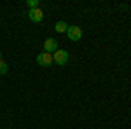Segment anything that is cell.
Segmentation results:
<instances>
[{"mask_svg":"<svg viewBox=\"0 0 131 129\" xmlns=\"http://www.w3.org/2000/svg\"><path fill=\"white\" fill-rule=\"evenodd\" d=\"M68 58H70V54H68V51H65V49H58L52 54V61H56V65H67Z\"/></svg>","mask_w":131,"mask_h":129,"instance_id":"cell-1","label":"cell"},{"mask_svg":"<svg viewBox=\"0 0 131 129\" xmlns=\"http://www.w3.org/2000/svg\"><path fill=\"white\" fill-rule=\"evenodd\" d=\"M67 35H68V39H70L72 42H79V40L82 39V28L81 26H68Z\"/></svg>","mask_w":131,"mask_h":129,"instance_id":"cell-2","label":"cell"},{"mask_svg":"<svg viewBox=\"0 0 131 129\" xmlns=\"http://www.w3.org/2000/svg\"><path fill=\"white\" fill-rule=\"evenodd\" d=\"M37 63L40 65V66H51L52 65V54H49V52H40L39 56H37Z\"/></svg>","mask_w":131,"mask_h":129,"instance_id":"cell-3","label":"cell"},{"mask_svg":"<svg viewBox=\"0 0 131 129\" xmlns=\"http://www.w3.org/2000/svg\"><path fill=\"white\" fill-rule=\"evenodd\" d=\"M58 51V42L54 39H47L44 42V52H49V54H54Z\"/></svg>","mask_w":131,"mask_h":129,"instance_id":"cell-4","label":"cell"},{"mask_svg":"<svg viewBox=\"0 0 131 129\" xmlns=\"http://www.w3.org/2000/svg\"><path fill=\"white\" fill-rule=\"evenodd\" d=\"M28 18L33 23H40L44 19V12H42V9H31V10H28Z\"/></svg>","mask_w":131,"mask_h":129,"instance_id":"cell-5","label":"cell"},{"mask_svg":"<svg viewBox=\"0 0 131 129\" xmlns=\"http://www.w3.org/2000/svg\"><path fill=\"white\" fill-rule=\"evenodd\" d=\"M54 28H56V31H58V33H67V30H68V25H67L65 21H58Z\"/></svg>","mask_w":131,"mask_h":129,"instance_id":"cell-6","label":"cell"},{"mask_svg":"<svg viewBox=\"0 0 131 129\" xmlns=\"http://www.w3.org/2000/svg\"><path fill=\"white\" fill-rule=\"evenodd\" d=\"M7 72H9V65L4 60H0V75H5Z\"/></svg>","mask_w":131,"mask_h":129,"instance_id":"cell-7","label":"cell"},{"mask_svg":"<svg viewBox=\"0 0 131 129\" xmlns=\"http://www.w3.org/2000/svg\"><path fill=\"white\" fill-rule=\"evenodd\" d=\"M26 5H28V10L39 9V0H28V2H26Z\"/></svg>","mask_w":131,"mask_h":129,"instance_id":"cell-8","label":"cell"},{"mask_svg":"<svg viewBox=\"0 0 131 129\" xmlns=\"http://www.w3.org/2000/svg\"><path fill=\"white\" fill-rule=\"evenodd\" d=\"M0 60H2V52H0Z\"/></svg>","mask_w":131,"mask_h":129,"instance_id":"cell-9","label":"cell"}]
</instances>
